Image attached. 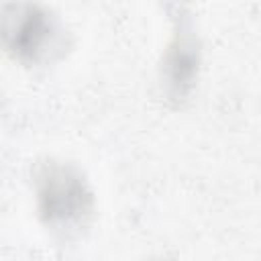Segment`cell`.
Masks as SVG:
<instances>
[{"mask_svg": "<svg viewBox=\"0 0 261 261\" xmlns=\"http://www.w3.org/2000/svg\"><path fill=\"white\" fill-rule=\"evenodd\" d=\"M18 35H16V49L18 51H37L41 47V43L47 39L49 33V24L45 20V14H39L35 10H27L24 18L20 20L18 27Z\"/></svg>", "mask_w": 261, "mask_h": 261, "instance_id": "obj_2", "label": "cell"}, {"mask_svg": "<svg viewBox=\"0 0 261 261\" xmlns=\"http://www.w3.org/2000/svg\"><path fill=\"white\" fill-rule=\"evenodd\" d=\"M39 198L43 212L53 224H69L88 210V194L84 192V184L63 167H51L43 173Z\"/></svg>", "mask_w": 261, "mask_h": 261, "instance_id": "obj_1", "label": "cell"}]
</instances>
